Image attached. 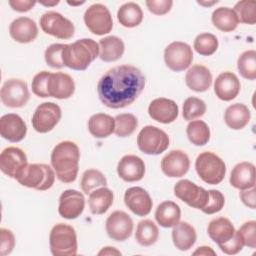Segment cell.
Returning a JSON list of instances; mask_svg holds the SVG:
<instances>
[{
    "mask_svg": "<svg viewBox=\"0 0 256 256\" xmlns=\"http://www.w3.org/2000/svg\"><path fill=\"white\" fill-rule=\"evenodd\" d=\"M145 87V76L133 65L115 66L104 73L97 84L100 101L112 109L132 104Z\"/></svg>",
    "mask_w": 256,
    "mask_h": 256,
    "instance_id": "1",
    "label": "cell"
},
{
    "mask_svg": "<svg viewBox=\"0 0 256 256\" xmlns=\"http://www.w3.org/2000/svg\"><path fill=\"white\" fill-rule=\"evenodd\" d=\"M80 151L72 141L58 143L51 153V165L56 177L63 183H72L76 180L79 170Z\"/></svg>",
    "mask_w": 256,
    "mask_h": 256,
    "instance_id": "2",
    "label": "cell"
},
{
    "mask_svg": "<svg viewBox=\"0 0 256 256\" xmlns=\"http://www.w3.org/2000/svg\"><path fill=\"white\" fill-rule=\"evenodd\" d=\"M97 56H99V44L90 38L65 44L62 54L64 65L78 71L87 69Z\"/></svg>",
    "mask_w": 256,
    "mask_h": 256,
    "instance_id": "3",
    "label": "cell"
},
{
    "mask_svg": "<svg viewBox=\"0 0 256 256\" xmlns=\"http://www.w3.org/2000/svg\"><path fill=\"white\" fill-rule=\"evenodd\" d=\"M55 171L47 164H27L16 176V180L23 186L39 191L50 189L55 182Z\"/></svg>",
    "mask_w": 256,
    "mask_h": 256,
    "instance_id": "4",
    "label": "cell"
},
{
    "mask_svg": "<svg viewBox=\"0 0 256 256\" xmlns=\"http://www.w3.org/2000/svg\"><path fill=\"white\" fill-rule=\"evenodd\" d=\"M50 251L54 256H74L77 253V235L68 224L58 223L53 226L49 235Z\"/></svg>",
    "mask_w": 256,
    "mask_h": 256,
    "instance_id": "5",
    "label": "cell"
},
{
    "mask_svg": "<svg viewBox=\"0 0 256 256\" xmlns=\"http://www.w3.org/2000/svg\"><path fill=\"white\" fill-rule=\"evenodd\" d=\"M195 169L201 180L210 185H217L222 182L226 174L224 161L210 151L202 152L197 156Z\"/></svg>",
    "mask_w": 256,
    "mask_h": 256,
    "instance_id": "6",
    "label": "cell"
},
{
    "mask_svg": "<svg viewBox=\"0 0 256 256\" xmlns=\"http://www.w3.org/2000/svg\"><path fill=\"white\" fill-rule=\"evenodd\" d=\"M169 136L162 129L147 125L137 136V145L140 151L147 155H159L169 146Z\"/></svg>",
    "mask_w": 256,
    "mask_h": 256,
    "instance_id": "7",
    "label": "cell"
},
{
    "mask_svg": "<svg viewBox=\"0 0 256 256\" xmlns=\"http://www.w3.org/2000/svg\"><path fill=\"white\" fill-rule=\"evenodd\" d=\"M84 23L89 31L101 36L108 34L113 28V20L109 9L100 3L92 4L84 13Z\"/></svg>",
    "mask_w": 256,
    "mask_h": 256,
    "instance_id": "8",
    "label": "cell"
},
{
    "mask_svg": "<svg viewBox=\"0 0 256 256\" xmlns=\"http://www.w3.org/2000/svg\"><path fill=\"white\" fill-rule=\"evenodd\" d=\"M40 27L46 34L58 39H70L75 32L74 24L56 11H48L40 18Z\"/></svg>",
    "mask_w": 256,
    "mask_h": 256,
    "instance_id": "9",
    "label": "cell"
},
{
    "mask_svg": "<svg viewBox=\"0 0 256 256\" xmlns=\"http://www.w3.org/2000/svg\"><path fill=\"white\" fill-rule=\"evenodd\" d=\"M192 60V48L185 42L174 41L170 43L164 50L165 64L174 72L184 71L191 65Z\"/></svg>",
    "mask_w": 256,
    "mask_h": 256,
    "instance_id": "10",
    "label": "cell"
},
{
    "mask_svg": "<svg viewBox=\"0 0 256 256\" xmlns=\"http://www.w3.org/2000/svg\"><path fill=\"white\" fill-rule=\"evenodd\" d=\"M174 195L188 206L200 210L206 206L209 197L207 190L187 179L180 180L175 184Z\"/></svg>",
    "mask_w": 256,
    "mask_h": 256,
    "instance_id": "11",
    "label": "cell"
},
{
    "mask_svg": "<svg viewBox=\"0 0 256 256\" xmlns=\"http://www.w3.org/2000/svg\"><path fill=\"white\" fill-rule=\"evenodd\" d=\"M2 103L10 108H20L26 105L30 94L24 80L10 78L4 82L0 91Z\"/></svg>",
    "mask_w": 256,
    "mask_h": 256,
    "instance_id": "12",
    "label": "cell"
},
{
    "mask_svg": "<svg viewBox=\"0 0 256 256\" xmlns=\"http://www.w3.org/2000/svg\"><path fill=\"white\" fill-rule=\"evenodd\" d=\"M61 108L53 102H43L35 110L32 126L38 133L51 131L61 119Z\"/></svg>",
    "mask_w": 256,
    "mask_h": 256,
    "instance_id": "13",
    "label": "cell"
},
{
    "mask_svg": "<svg viewBox=\"0 0 256 256\" xmlns=\"http://www.w3.org/2000/svg\"><path fill=\"white\" fill-rule=\"evenodd\" d=\"M105 228L112 240L125 241L133 232V220L126 212L116 210L106 219Z\"/></svg>",
    "mask_w": 256,
    "mask_h": 256,
    "instance_id": "14",
    "label": "cell"
},
{
    "mask_svg": "<svg viewBox=\"0 0 256 256\" xmlns=\"http://www.w3.org/2000/svg\"><path fill=\"white\" fill-rule=\"evenodd\" d=\"M85 208L84 195L74 189H68L61 193L59 197L58 212L65 219L78 218Z\"/></svg>",
    "mask_w": 256,
    "mask_h": 256,
    "instance_id": "15",
    "label": "cell"
},
{
    "mask_svg": "<svg viewBox=\"0 0 256 256\" xmlns=\"http://www.w3.org/2000/svg\"><path fill=\"white\" fill-rule=\"evenodd\" d=\"M27 164L25 152L18 147H7L0 154V169L10 178L15 179Z\"/></svg>",
    "mask_w": 256,
    "mask_h": 256,
    "instance_id": "16",
    "label": "cell"
},
{
    "mask_svg": "<svg viewBox=\"0 0 256 256\" xmlns=\"http://www.w3.org/2000/svg\"><path fill=\"white\" fill-rule=\"evenodd\" d=\"M190 168L188 155L182 150H172L161 160L162 172L171 178L184 176Z\"/></svg>",
    "mask_w": 256,
    "mask_h": 256,
    "instance_id": "17",
    "label": "cell"
},
{
    "mask_svg": "<svg viewBox=\"0 0 256 256\" xmlns=\"http://www.w3.org/2000/svg\"><path fill=\"white\" fill-rule=\"evenodd\" d=\"M125 205L137 216H146L151 212L153 202L149 193L142 187H130L124 194Z\"/></svg>",
    "mask_w": 256,
    "mask_h": 256,
    "instance_id": "18",
    "label": "cell"
},
{
    "mask_svg": "<svg viewBox=\"0 0 256 256\" xmlns=\"http://www.w3.org/2000/svg\"><path fill=\"white\" fill-rule=\"evenodd\" d=\"M178 105L171 99L160 97L151 101L148 107L149 116L163 124H169L176 120L178 117Z\"/></svg>",
    "mask_w": 256,
    "mask_h": 256,
    "instance_id": "19",
    "label": "cell"
},
{
    "mask_svg": "<svg viewBox=\"0 0 256 256\" xmlns=\"http://www.w3.org/2000/svg\"><path fill=\"white\" fill-rule=\"evenodd\" d=\"M27 133V126L24 120L17 114L8 113L0 118V134L10 142L23 140Z\"/></svg>",
    "mask_w": 256,
    "mask_h": 256,
    "instance_id": "20",
    "label": "cell"
},
{
    "mask_svg": "<svg viewBox=\"0 0 256 256\" xmlns=\"http://www.w3.org/2000/svg\"><path fill=\"white\" fill-rule=\"evenodd\" d=\"M117 173L125 182L140 181L145 174V163L136 155H125L118 162Z\"/></svg>",
    "mask_w": 256,
    "mask_h": 256,
    "instance_id": "21",
    "label": "cell"
},
{
    "mask_svg": "<svg viewBox=\"0 0 256 256\" xmlns=\"http://www.w3.org/2000/svg\"><path fill=\"white\" fill-rule=\"evenodd\" d=\"M240 88L241 84L238 77L230 71L220 73L214 82V92L223 101H231L236 98Z\"/></svg>",
    "mask_w": 256,
    "mask_h": 256,
    "instance_id": "22",
    "label": "cell"
},
{
    "mask_svg": "<svg viewBox=\"0 0 256 256\" xmlns=\"http://www.w3.org/2000/svg\"><path fill=\"white\" fill-rule=\"evenodd\" d=\"M75 92L73 78L63 72L51 73L48 80L49 97L57 99H68Z\"/></svg>",
    "mask_w": 256,
    "mask_h": 256,
    "instance_id": "23",
    "label": "cell"
},
{
    "mask_svg": "<svg viewBox=\"0 0 256 256\" xmlns=\"http://www.w3.org/2000/svg\"><path fill=\"white\" fill-rule=\"evenodd\" d=\"M9 33L13 40L19 43H30L38 35V27L29 17H19L13 20L9 26Z\"/></svg>",
    "mask_w": 256,
    "mask_h": 256,
    "instance_id": "24",
    "label": "cell"
},
{
    "mask_svg": "<svg viewBox=\"0 0 256 256\" xmlns=\"http://www.w3.org/2000/svg\"><path fill=\"white\" fill-rule=\"evenodd\" d=\"M230 184L239 190L255 186V166L253 163L243 161L236 164L230 174Z\"/></svg>",
    "mask_w": 256,
    "mask_h": 256,
    "instance_id": "25",
    "label": "cell"
},
{
    "mask_svg": "<svg viewBox=\"0 0 256 256\" xmlns=\"http://www.w3.org/2000/svg\"><path fill=\"white\" fill-rule=\"evenodd\" d=\"M185 82L189 89L195 92H205L212 84V74L206 66L195 64L186 72Z\"/></svg>",
    "mask_w": 256,
    "mask_h": 256,
    "instance_id": "26",
    "label": "cell"
},
{
    "mask_svg": "<svg viewBox=\"0 0 256 256\" xmlns=\"http://www.w3.org/2000/svg\"><path fill=\"white\" fill-rule=\"evenodd\" d=\"M207 232L211 240L219 246L231 240L235 235L236 230L228 218L218 217L209 222Z\"/></svg>",
    "mask_w": 256,
    "mask_h": 256,
    "instance_id": "27",
    "label": "cell"
},
{
    "mask_svg": "<svg viewBox=\"0 0 256 256\" xmlns=\"http://www.w3.org/2000/svg\"><path fill=\"white\" fill-rule=\"evenodd\" d=\"M197 239L195 228L188 222H178L173 226L172 240L175 247L181 251H187L195 244Z\"/></svg>",
    "mask_w": 256,
    "mask_h": 256,
    "instance_id": "28",
    "label": "cell"
},
{
    "mask_svg": "<svg viewBox=\"0 0 256 256\" xmlns=\"http://www.w3.org/2000/svg\"><path fill=\"white\" fill-rule=\"evenodd\" d=\"M99 57L104 62H114L120 59L125 51L122 39L117 36H107L99 41Z\"/></svg>",
    "mask_w": 256,
    "mask_h": 256,
    "instance_id": "29",
    "label": "cell"
},
{
    "mask_svg": "<svg viewBox=\"0 0 256 256\" xmlns=\"http://www.w3.org/2000/svg\"><path fill=\"white\" fill-rule=\"evenodd\" d=\"M251 113L249 108L242 103H235L227 107L224 114L226 125L233 130L243 129L250 121Z\"/></svg>",
    "mask_w": 256,
    "mask_h": 256,
    "instance_id": "30",
    "label": "cell"
},
{
    "mask_svg": "<svg viewBox=\"0 0 256 256\" xmlns=\"http://www.w3.org/2000/svg\"><path fill=\"white\" fill-rule=\"evenodd\" d=\"M115 129V120L112 116L104 113H96L88 120V130L95 138H106Z\"/></svg>",
    "mask_w": 256,
    "mask_h": 256,
    "instance_id": "31",
    "label": "cell"
},
{
    "mask_svg": "<svg viewBox=\"0 0 256 256\" xmlns=\"http://www.w3.org/2000/svg\"><path fill=\"white\" fill-rule=\"evenodd\" d=\"M180 218L181 209L179 205L173 201H164L156 208L155 219L157 223L164 228L175 226L180 221Z\"/></svg>",
    "mask_w": 256,
    "mask_h": 256,
    "instance_id": "32",
    "label": "cell"
},
{
    "mask_svg": "<svg viewBox=\"0 0 256 256\" xmlns=\"http://www.w3.org/2000/svg\"><path fill=\"white\" fill-rule=\"evenodd\" d=\"M114 194L107 187H101L89 194L88 205L90 211L95 215L104 214L113 204Z\"/></svg>",
    "mask_w": 256,
    "mask_h": 256,
    "instance_id": "33",
    "label": "cell"
},
{
    "mask_svg": "<svg viewBox=\"0 0 256 256\" xmlns=\"http://www.w3.org/2000/svg\"><path fill=\"white\" fill-rule=\"evenodd\" d=\"M119 23L127 28H133L141 24L143 20V11L135 2H127L120 6L117 11Z\"/></svg>",
    "mask_w": 256,
    "mask_h": 256,
    "instance_id": "34",
    "label": "cell"
},
{
    "mask_svg": "<svg viewBox=\"0 0 256 256\" xmlns=\"http://www.w3.org/2000/svg\"><path fill=\"white\" fill-rule=\"evenodd\" d=\"M213 25L223 32H231L235 30L239 24L236 13L229 7L216 8L211 17Z\"/></svg>",
    "mask_w": 256,
    "mask_h": 256,
    "instance_id": "35",
    "label": "cell"
},
{
    "mask_svg": "<svg viewBox=\"0 0 256 256\" xmlns=\"http://www.w3.org/2000/svg\"><path fill=\"white\" fill-rule=\"evenodd\" d=\"M159 237L157 225L150 219H144L137 224L135 239L142 246H151L156 243Z\"/></svg>",
    "mask_w": 256,
    "mask_h": 256,
    "instance_id": "36",
    "label": "cell"
},
{
    "mask_svg": "<svg viewBox=\"0 0 256 256\" xmlns=\"http://www.w3.org/2000/svg\"><path fill=\"white\" fill-rule=\"evenodd\" d=\"M189 141L195 146H203L210 140V128L202 120H192L186 128Z\"/></svg>",
    "mask_w": 256,
    "mask_h": 256,
    "instance_id": "37",
    "label": "cell"
},
{
    "mask_svg": "<svg viewBox=\"0 0 256 256\" xmlns=\"http://www.w3.org/2000/svg\"><path fill=\"white\" fill-rule=\"evenodd\" d=\"M237 68L243 78L254 80L256 78V51L251 49L241 53L237 60Z\"/></svg>",
    "mask_w": 256,
    "mask_h": 256,
    "instance_id": "38",
    "label": "cell"
},
{
    "mask_svg": "<svg viewBox=\"0 0 256 256\" xmlns=\"http://www.w3.org/2000/svg\"><path fill=\"white\" fill-rule=\"evenodd\" d=\"M107 179L104 174L97 169H87L82 174L80 186L85 194H90L97 187H105Z\"/></svg>",
    "mask_w": 256,
    "mask_h": 256,
    "instance_id": "39",
    "label": "cell"
},
{
    "mask_svg": "<svg viewBox=\"0 0 256 256\" xmlns=\"http://www.w3.org/2000/svg\"><path fill=\"white\" fill-rule=\"evenodd\" d=\"M114 120H115L114 133L118 137L130 136L138 126L137 118L131 113L119 114L114 118Z\"/></svg>",
    "mask_w": 256,
    "mask_h": 256,
    "instance_id": "40",
    "label": "cell"
},
{
    "mask_svg": "<svg viewBox=\"0 0 256 256\" xmlns=\"http://www.w3.org/2000/svg\"><path fill=\"white\" fill-rule=\"evenodd\" d=\"M218 45V39L215 35L211 33H201L195 38L193 47L198 54L210 56L216 52Z\"/></svg>",
    "mask_w": 256,
    "mask_h": 256,
    "instance_id": "41",
    "label": "cell"
},
{
    "mask_svg": "<svg viewBox=\"0 0 256 256\" xmlns=\"http://www.w3.org/2000/svg\"><path fill=\"white\" fill-rule=\"evenodd\" d=\"M234 12L239 22L249 25L256 23V2L253 0H242L235 4Z\"/></svg>",
    "mask_w": 256,
    "mask_h": 256,
    "instance_id": "42",
    "label": "cell"
},
{
    "mask_svg": "<svg viewBox=\"0 0 256 256\" xmlns=\"http://www.w3.org/2000/svg\"><path fill=\"white\" fill-rule=\"evenodd\" d=\"M205 102L197 97H188L183 103V118L187 121H192L196 118L202 117L206 112Z\"/></svg>",
    "mask_w": 256,
    "mask_h": 256,
    "instance_id": "43",
    "label": "cell"
},
{
    "mask_svg": "<svg viewBox=\"0 0 256 256\" xmlns=\"http://www.w3.org/2000/svg\"><path fill=\"white\" fill-rule=\"evenodd\" d=\"M64 45L65 44L54 43L46 48L44 53V58L47 65L55 69H60L65 66L63 63V57H62Z\"/></svg>",
    "mask_w": 256,
    "mask_h": 256,
    "instance_id": "44",
    "label": "cell"
},
{
    "mask_svg": "<svg viewBox=\"0 0 256 256\" xmlns=\"http://www.w3.org/2000/svg\"><path fill=\"white\" fill-rule=\"evenodd\" d=\"M51 72L49 71H41L38 72L31 83V87H32V92L41 98H46L49 97V93H48V80H49V76H50Z\"/></svg>",
    "mask_w": 256,
    "mask_h": 256,
    "instance_id": "45",
    "label": "cell"
},
{
    "mask_svg": "<svg viewBox=\"0 0 256 256\" xmlns=\"http://www.w3.org/2000/svg\"><path fill=\"white\" fill-rule=\"evenodd\" d=\"M208 193L207 204L201 211L205 214H214L221 211L225 204L224 195L219 190H208Z\"/></svg>",
    "mask_w": 256,
    "mask_h": 256,
    "instance_id": "46",
    "label": "cell"
},
{
    "mask_svg": "<svg viewBox=\"0 0 256 256\" xmlns=\"http://www.w3.org/2000/svg\"><path fill=\"white\" fill-rule=\"evenodd\" d=\"M243 238L244 245L250 248L256 247V221L250 220L245 222L238 230Z\"/></svg>",
    "mask_w": 256,
    "mask_h": 256,
    "instance_id": "47",
    "label": "cell"
},
{
    "mask_svg": "<svg viewBox=\"0 0 256 256\" xmlns=\"http://www.w3.org/2000/svg\"><path fill=\"white\" fill-rule=\"evenodd\" d=\"M244 246H245L244 241H243V238H242L240 232L236 231L233 238L231 240H229L228 242H226L222 245H219V248L225 254L234 255V254L239 253L243 249Z\"/></svg>",
    "mask_w": 256,
    "mask_h": 256,
    "instance_id": "48",
    "label": "cell"
},
{
    "mask_svg": "<svg viewBox=\"0 0 256 256\" xmlns=\"http://www.w3.org/2000/svg\"><path fill=\"white\" fill-rule=\"evenodd\" d=\"M1 236V244H0V254L1 256H5L10 254L15 246V237L11 230L6 228L0 229Z\"/></svg>",
    "mask_w": 256,
    "mask_h": 256,
    "instance_id": "49",
    "label": "cell"
},
{
    "mask_svg": "<svg viewBox=\"0 0 256 256\" xmlns=\"http://www.w3.org/2000/svg\"><path fill=\"white\" fill-rule=\"evenodd\" d=\"M173 5L172 0H147L146 6L148 10L155 15H164L168 13Z\"/></svg>",
    "mask_w": 256,
    "mask_h": 256,
    "instance_id": "50",
    "label": "cell"
},
{
    "mask_svg": "<svg viewBox=\"0 0 256 256\" xmlns=\"http://www.w3.org/2000/svg\"><path fill=\"white\" fill-rule=\"evenodd\" d=\"M8 3L14 11L27 12L31 10L36 5L37 2L32 0H10Z\"/></svg>",
    "mask_w": 256,
    "mask_h": 256,
    "instance_id": "51",
    "label": "cell"
},
{
    "mask_svg": "<svg viewBox=\"0 0 256 256\" xmlns=\"http://www.w3.org/2000/svg\"><path fill=\"white\" fill-rule=\"evenodd\" d=\"M240 199L242 200V202L249 208L251 209H255L256 207V203H255V188H249V189H245V190H241L240 191Z\"/></svg>",
    "mask_w": 256,
    "mask_h": 256,
    "instance_id": "52",
    "label": "cell"
},
{
    "mask_svg": "<svg viewBox=\"0 0 256 256\" xmlns=\"http://www.w3.org/2000/svg\"><path fill=\"white\" fill-rule=\"evenodd\" d=\"M193 255H204V256H207V255H216L215 251L211 248V247H208V246H201V247H198L194 252H193Z\"/></svg>",
    "mask_w": 256,
    "mask_h": 256,
    "instance_id": "53",
    "label": "cell"
},
{
    "mask_svg": "<svg viewBox=\"0 0 256 256\" xmlns=\"http://www.w3.org/2000/svg\"><path fill=\"white\" fill-rule=\"evenodd\" d=\"M98 255H121V252L114 247H104L98 252Z\"/></svg>",
    "mask_w": 256,
    "mask_h": 256,
    "instance_id": "54",
    "label": "cell"
},
{
    "mask_svg": "<svg viewBox=\"0 0 256 256\" xmlns=\"http://www.w3.org/2000/svg\"><path fill=\"white\" fill-rule=\"evenodd\" d=\"M59 0H52V1H39L40 4L44 5V6H56L57 4H59Z\"/></svg>",
    "mask_w": 256,
    "mask_h": 256,
    "instance_id": "55",
    "label": "cell"
},
{
    "mask_svg": "<svg viewBox=\"0 0 256 256\" xmlns=\"http://www.w3.org/2000/svg\"><path fill=\"white\" fill-rule=\"evenodd\" d=\"M197 3L198 4H200V5H202V6H212V5H214V4H216V3H218V1L216 0V1H211V2H206V1H197Z\"/></svg>",
    "mask_w": 256,
    "mask_h": 256,
    "instance_id": "56",
    "label": "cell"
},
{
    "mask_svg": "<svg viewBox=\"0 0 256 256\" xmlns=\"http://www.w3.org/2000/svg\"><path fill=\"white\" fill-rule=\"evenodd\" d=\"M69 5H71V6H78V5H82V4H84L85 2L84 1H82V2H70V1H68L67 2Z\"/></svg>",
    "mask_w": 256,
    "mask_h": 256,
    "instance_id": "57",
    "label": "cell"
}]
</instances>
